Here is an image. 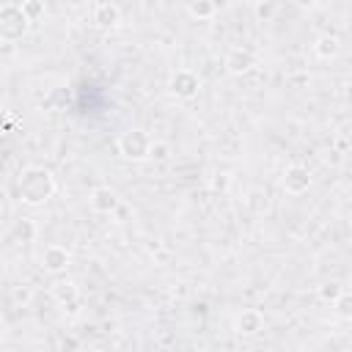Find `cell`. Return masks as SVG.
<instances>
[{"instance_id": "obj_1", "label": "cell", "mask_w": 352, "mask_h": 352, "mask_svg": "<svg viewBox=\"0 0 352 352\" xmlns=\"http://www.w3.org/2000/svg\"><path fill=\"white\" fill-rule=\"evenodd\" d=\"M14 190H16V201H22L25 206H44L55 195L58 184H55V176H52L50 168L28 165V168L19 170L16 182H14Z\"/></svg>"}, {"instance_id": "obj_2", "label": "cell", "mask_w": 352, "mask_h": 352, "mask_svg": "<svg viewBox=\"0 0 352 352\" xmlns=\"http://www.w3.org/2000/svg\"><path fill=\"white\" fill-rule=\"evenodd\" d=\"M118 154L124 157V160H132V162H143V160H148L151 157V148H154V138L146 132V129H140V126H132V129H126V132H121L118 135Z\"/></svg>"}, {"instance_id": "obj_3", "label": "cell", "mask_w": 352, "mask_h": 352, "mask_svg": "<svg viewBox=\"0 0 352 352\" xmlns=\"http://www.w3.org/2000/svg\"><path fill=\"white\" fill-rule=\"evenodd\" d=\"M30 22H33V19L25 14L22 6H16V3H6V6L0 8V38H3L6 44L19 41V38L30 30Z\"/></svg>"}, {"instance_id": "obj_4", "label": "cell", "mask_w": 352, "mask_h": 352, "mask_svg": "<svg viewBox=\"0 0 352 352\" xmlns=\"http://www.w3.org/2000/svg\"><path fill=\"white\" fill-rule=\"evenodd\" d=\"M223 66H226V72L228 74H234V77H242V74H248L253 66H258V55H256V50L253 47H231L228 52H226V58H223Z\"/></svg>"}, {"instance_id": "obj_5", "label": "cell", "mask_w": 352, "mask_h": 352, "mask_svg": "<svg viewBox=\"0 0 352 352\" xmlns=\"http://www.w3.org/2000/svg\"><path fill=\"white\" fill-rule=\"evenodd\" d=\"M168 91L176 99H192L201 91V77L192 69H176L170 74V80H168Z\"/></svg>"}, {"instance_id": "obj_6", "label": "cell", "mask_w": 352, "mask_h": 352, "mask_svg": "<svg viewBox=\"0 0 352 352\" xmlns=\"http://www.w3.org/2000/svg\"><path fill=\"white\" fill-rule=\"evenodd\" d=\"M280 184H283V190H286L289 195H302V192H308V187L314 184V176H311V170H308L305 165L292 162V165H286V170H283V176H280Z\"/></svg>"}, {"instance_id": "obj_7", "label": "cell", "mask_w": 352, "mask_h": 352, "mask_svg": "<svg viewBox=\"0 0 352 352\" xmlns=\"http://www.w3.org/2000/svg\"><path fill=\"white\" fill-rule=\"evenodd\" d=\"M264 330V314L256 311V308H245L234 316V333L236 336H245V338H253Z\"/></svg>"}, {"instance_id": "obj_8", "label": "cell", "mask_w": 352, "mask_h": 352, "mask_svg": "<svg viewBox=\"0 0 352 352\" xmlns=\"http://www.w3.org/2000/svg\"><path fill=\"white\" fill-rule=\"evenodd\" d=\"M88 201H91V209H94L96 214H113V212L121 206V198H118V192H116L113 187H107V184H99V187H94Z\"/></svg>"}, {"instance_id": "obj_9", "label": "cell", "mask_w": 352, "mask_h": 352, "mask_svg": "<svg viewBox=\"0 0 352 352\" xmlns=\"http://www.w3.org/2000/svg\"><path fill=\"white\" fill-rule=\"evenodd\" d=\"M91 22H94L99 30H113V28L121 22V11H118L116 3L99 0V3H94V8H91Z\"/></svg>"}, {"instance_id": "obj_10", "label": "cell", "mask_w": 352, "mask_h": 352, "mask_svg": "<svg viewBox=\"0 0 352 352\" xmlns=\"http://www.w3.org/2000/svg\"><path fill=\"white\" fill-rule=\"evenodd\" d=\"M69 261H72V253H69L63 245H47L44 253H41V267H44L47 272H52V275L66 272Z\"/></svg>"}, {"instance_id": "obj_11", "label": "cell", "mask_w": 352, "mask_h": 352, "mask_svg": "<svg viewBox=\"0 0 352 352\" xmlns=\"http://www.w3.org/2000/svg\"><path fill=\"white\" fill-rule=\"evenodd\" d=\"M50 294H52V300H55L58 305L72 308V311H74V305L80 302V289H77L74 280H55V283L50 286Z\"/></svg>"}, {"instance_id": "obj_12", "label": "cell", "mask_w": 352, "mask_h": 352, "mask_svg": "<svg viewBox=\"0 0 352 352\" xmlns=\"http://www.w3.org/2000/svg\"><path fill=\"white\" fill-rule=\"evenodd\" d=\"M338 50H341V41H338V36H333V33H322V36L314 41V52H316L319 60H330V58H336Z\"/></svg>"}, {"instance_id": "obj_13", "label": "cell", "mask_w": 352, "mask_h": 352, "mask_svg": "<svg viewBox=\"0 0 352 352\" xmlns=\"http://www.w3.org/2000/svg\"><path fill=\"white\" fill-rule=\"evenodd\" d=\"M36 234H38V228H36V223H33L30 217L16 220V223H14V228H11V236H14L16 242H22V245L33 242V239H36Z\"/></svg>"}, {"instance_id": "obj_14", "label": "cell", "mask_w": 352, "mask_h": 352, "mask_svg": "<svg viewBox=\"0 0 352 352\" xmlns=\"http://www.w3.org/2000/svg\"><path fill=\"white\" fill-rule=\"evenodd\" d=\"M187 14L195 16V19H212L214 16V3L212 0H190Z\"/></svg>"}, {"instance_id": "obj_15", "label": "cell", "mask_w": 352, "mask_h": 352, "mask_svg": "<svg viewBox=\"0 0 352 352\" xmlns=\"http://www.w3.org/2000/svg\"><path fill=\"white\" fill-rule=\"evenodd\" d=\"M333 311H336V316L338 319H344V322H352V292H341L338 294V300L333 302Z\"/></svg>"}, {"instance_id": "obj_16", "label": "cell", "mask_w": 352, "mask_h": 352, "mask_svg": "<svg viewBox=\"0 0 352 352\" xmlns=\"http://www.w3.org/2000/svg\"><path fill=\"white\" fill-rule=\"evenodd\" d=\"M341 292H344V286H341L338 280H324V283H322V286L316 289V294H319V300H324V302H336Z\"/></svg>"}, {"instance_id": "obj_17", "label": "cell", "mask_w": 352, "mask_h": 352, "mask_svg": "<svg viewBox=\"0 0 352 352\" xmlns=\"http://www.w3.org/2000/svg\"><path fill=\"white\" fill-rule=\"evenodd\" d=\"M253 11H256V19H258V22H272V16H275V11H278V3H275V0H258V3L253 6Z\"/></svg>"}, {"instance_id": "obj_18", "label": "cell", "mask_w": 352, "mask_h": 352, "mask_svg": "<svg viewBox=\"0 0 352 352\" xmlns=\"http://www.w3.org/2000/svg\"><path fill=\"white\" fill-rule=\"evenodd\" d=\"M22 8H25V14L36 22V19L44 14V0H22Z\"/></svg>"}, {"instance_id": "obj_19", "label": "cell", "mask_w": 352, "mask_h": 352, "mask_svg": "<svg viewBox=\"0 0 352 352\" xmlns=\"http://www.w3.org/2000/svg\"><path fill=\"white\" fill-rule=\"evenodd\" d=\"M165 151H168V148H165L162 143H157V140H154V148H151V157H157V160H162V157H168Z\"/></svg>"}, {"instance_id": "obj_20", "label": "cell", "mask_w": 352, "mask_h": 352, "mask_svg": "<svg viewBox=\"0 0 352 352\" xmlns=\"http://www.w3.org/2000/svg\"><path fill=\"white\" fill-rule=\"evenodd\" d=\"M346 3H349V6H352V0H346Z\"/></svg>"}]
</instances>
